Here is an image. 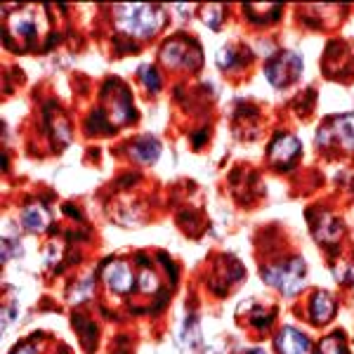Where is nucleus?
<instances>
[{
    "label": "nucleus",
    "mask_w": 354,
    "mask_h": 354,
    "mask_svg": "<svg viewBox=\"0 0 354 354\" xmlns=\"http://www.w3.org/2000/svg\"><path fill=\"white\" fill-rule=\"evenodd\" d=\"M118 26L123 28L128 36L135 38H149L153 33H158V28L165 24V15L156 5H145V3H130L121 5L116 10Z\"/></svg>",
    "instance_id": "f257e3e1"
},
{
    "label": "nucleus",
    "mask_w": 354,
    "mask_h": 354,
    "mask_svg": "<svg viewBox=\"0 0 354 354\" xmlns=\"http://www.w3.org/2000/svg\"><path fill=\"white\" fill-rule=\"evenodd\" d=\"M305 260L302 258H293L288 260L286 265H277V267H265L262 270V279H265L270 286H277L281 293L286 295H295L298 290L305 286Z\"/></svg>",
    "instance_id": "f03ea898"
},
{
    "label": "nucleus",
    "mask_w": 354,
    "mask_h": 354,
    "mask_svg": "<svg viewBox=\"0 0 354 354\" xmlns=\"http://www.w3.org/2000/svg\"><path fill=\"white\" fill-rule=\"evenodd\" d=\"M319 145H333L338 142L345 149H354V113H342L335 116L319 130Z\"/></svg>",
    "instance_id": "7ed1b4c3"
},
{
    "label": "nucleus",
    "mask_w": 354,
    "mask_h": 354,
    "mask_svg": "<svg viewBox=\"0 0 354 354\" xmlns=\"http://www.w3.org/2000/svg\"><path fill=\"white\" fill-rule=\"evenodd\" d=\"M300 71H302V59L295 53H283V55L274 57L265 68L270 83L277 85V88H283V85H288L290 81H295V78L300 76Z\"/></svg>",
    "instance_id": "20e7f679"
},
{
    "label": "nucleus",
    "mask_w": 354,
    "mask_h": 354,
    "mask_svg": "<svg viewBox=\"0 0 354 354\" xmlns=\"http://www.w3.org/2000/svg\"><path fill=\"white\" fill-rule=\"evenodd\" d=\"M279 354H312V342L302 330L293 326H283L277 335Z\"/></svg>",
    "instance_id": "39448f33"
},
{
    "label": "nucleus",
    "mask_w": 354,
    "mask_h": 354,
    "mask_svg": "<svg viewBox=\"0 0 354 354\" xmlns=\"http://www.w3.org/2000/svg\"><path fill=\"white\" fill-rule=\"evenodd\" d=\"M102 279H104V283L109 286L111 290H116V293H128L130 288H133V270H130L125 262H111L109 267H104V272H102Z\"/></svg>",
    "instance_id": "423d86ee"
},
{
    "label": "nucleus",
    "mask_w": 354,
    "mask_h": 354,
    "mask_svg": "<svg viewBox=\"0 0 354 354\" xmlns=\"http://www.w3.org/2000/svg\"><path fill=\"white\" fill-rule=\"evenodd\" d=\"M298 153H300V142L293 135H279L270 147V156L274 163L288 165L293 158H298Z\"/></svg>",
    "instance_id": "0eeeda50"
},
{
    "label": "nucleus",
    "mask_w": 354,
    "mask_h": 354,
    "mask_svg": "<svg viewBox=\"0 0 354 354\" xmlns=\"http://www.w3.org/2000/svg\"><path fill=\"white\" fill-rule=\"evenodd\" d=\"M333 314H335L333 298L328 293H324V290H317L310 302V319L314 324H326L333 319Z\"/></svg>",
    "instance_id": "6e6552de"
},
{
    "label": "nucleus",
    "mask_w": 354,
    "mask_h": 354,
    "mask_svg": "<svg viewBox=\"0 0 354 354\" xmlns=\"http://www.w3.org/2000/svg\"><path fill=\"white\" fill-rule=\"evenodd\" d=\"M21 225L28 227V230H33V232H41L50 225V213L41 203L28 205V208H24V213H21Z\"/></svg>",
    "instance_id": "1a4fd4ad"
},
{
    "label": "nucleus",
    "mask_w": 354,
    "mask_h": 354,
    "mask_svg": "<svg viewBox=\"0 0 354 354\" xmlns=\"http://www.w3.org/2000/svg\"><path fill=\"white\" fill-rule=\"evenodd\" d=\"M161 153V142L153 137H140L133 147V156L142 163H153Z\"/></svg>",
    "instance_id": "9d476101"
},
{
    "label": "nucleus",
    "mask_w": 354,
    "mask_h": 354,
    "mask_svg": "<svg viewBox=\"0 0 354 354\" xmlns=\"http://www.w3.org/2000/svg\"><path fill=\"white\" fill-rule=\"evenodd\" d=\"M163 59L168 62V64H175V66H180V64H187V66H192V55H189V48H187V43H182V41H168L163 45Z\"/></svg>",
    "instance_id": "9b49d317"
},
{
    "label": "nucleus",
    "mask_w": 354,
    "mask_h": 354,
    "mask_svg": "<svg viewBox=\"0 0 354 354\" xmlns=\"http://www.w3.org/2000/svg\"><path fill=\"white\" fill-rule=\"evenodd\" d=\"M10 31H12L17 38L36 36V31H38L36 19H33V17H28V10H26V12H21V15H17V17L10 19Z\"/></svg>",
    "instance_id": "f8f14e48"
},
{
    "label": "nucleus",
    "mask_w": 354,
    "mask_h": 354,
    "mask_svg": "<svg viewBox=\"0 0 354 354\" xmlns=\"http://www.w3.org/2000/svg\"><path fill=\"white\" fill-rule=\"evenodd\" d=\"M319 354H350L345 345V335H342L340 330L326 335V338L319 342Z\"/></svg>",
    "instance_id": "ddd939ff"
},
{
    "label": "nucleus",
    "mask_w": 354,
    "mask_h": 354,
    "mask_svg": "<svg viewBox=\"0 0 354 354\" xmlns=\"http://www.w3.org/2000/svg\"><path fill=\"white\" fill-rule=\"evenodd\" d=\"M140 73L145 76V85L149 90H158V88H161V81H158V73H156V68H153V66H149V64L142 66Z\"/></svg>",
    "instance_id": "4468645a"
},
{
    "label": "nucleus",
    "mask_w": 354,
    "mask_h": 354,
    "mask_svg": "<svg viewBox=\"0 0 354 354\" xmlns=\"http://www.w3.org/2000/svg\"><path fill=\"white\" fill-rule=\"evenodd\" d=\"M137 286H140L145 293H153L156 290V277H153V272H149V270H145L137 277Z\"/></svg>",
    "instance_id": "2eb2a0df"
},
{
    "label": "nucleus",
    "mask_w": 354,
    "mask_h": 354,
    "mask_svg": "<svg viewBox=\"0 0 354 354\" xmlns=\"http://www.w3.org/2000/svg\"><path fill=\"white\" fill-rule=\"evenodd\" d=\"M205 24L218 28L220 26V8L213 5V8H205Z\"/></svg>",
    "instance_id": "dca6fc26"
},
{
    "label": "nucleus",
    "mask_w": 354,
    "mask_h": 354,
    "mask_svg": "<svg viewBox=\"0 0 354 354\" xmlns=\"http://www.w3.org/2000/svg\"><path fill=\"white\" fill-rule=\"evenodd\" d=\"M10 354H33V347L31 345H21V347H17V350L10 352Z\"/></svg>",
    "instance_id": "f3484780"
},
{
    "label": "nucleus",
    "mask_w": 354,
    "mask_h": 354,
    "mask_svg": "<svg viewBox=\"0 0 354 354\" xmlns=\"http://www.w3.org/2000/svg\"><path fill=\"white\" fill-rule=\"evenodd\" d=\"M248 354H265V350H250Z\"/></svg>",
    "instance_id": "a211bd4d"
}]
</instances>
